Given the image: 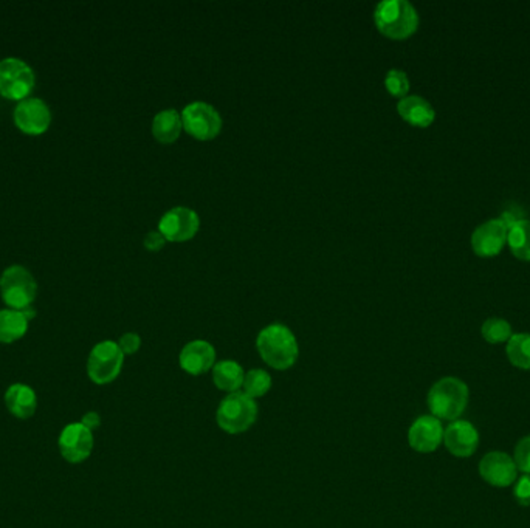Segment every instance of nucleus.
<instances>
[{"label":"nucleus","mask_w":530,"mask_h":528,"mask_svg":"<svg viewBox=\"0 0 530 528\" xmlns=\"http://www.w3.org/2000/svg\"><path fill=\"white\" fill-rule=\"evenodd\" d=\"M257 347L264 363L276 371L290 369L299 357L298 341L292 330L280 322L270 324L259 332Z\"/></svg>","instance_id":"1"},{"label":"nucleus","mask_w":530,"mask_h":528,"mask_svg":"<svg viewBox=\"0 0 530 528\" xmlns=\"http://www.w3.org/2000/svg\"><path fill=\"white\" fill-rule=\"evenodd\" d=\"M374 22L384 36L405 41L419 28V14L407 0H384L374 10Z\"/></svg>","instance_id":"2"},{"label":"nucleus","mask_w":530,"mask_h":528,"mask_svg":"<svg viewBox=\"0 0 530 528\" xmlns=\"http://www.w3.org/2000/svg\"><path fill=\"white\" fill-rule=\"evenodd\" d=\"M469 386L456 377L440 378L428 392L427 403L433 417L447 422L459 420L469 405Z\"/></svg>","instance_id":"3"},{"label":"nucleus","mask_w":530,"mask_h":528,"mask_svg":"<svg viewBox=\"0 0 530 528\" xmlns=\"http://www.w3.org/2000/svg\"><path fill=\"white\" fill-rule=\"evenodd\" d=\"M257 414L259 407L257 401L244 392H234L222 400L216 420L220 429L226 434H242L257 423Z\"/></svg>","instance_id":"4"},{"label":"nucleus","mask_w":530,"mask_h":528,"mask_svg":"<svg viewBox=\"0 0 530 528\" xmlns=\"http://www.w3.org/2000/svg\"><path fill=\"white\" fill-rule=\"evenodd\" d=\"M37 282L28 268L12 265L0 276V296L8 309L24 310L36 299Z\"/></svg>","instance_id":"5"},{"label":"nucleus","mask_w":530,"mask_h":528,"mask_svg":"<svg viewBox=\"0 0 530 528\" xmlns=\"http://www.w3.org/2000/svg\"><path fill=\"white\" fill-rule=\"evenodd\" d=\"M36 84V75L27 62L19 58L0 61V95L10 101H24L30 98Z\"/></svg>","instance_id":"6"},{"label":"nucleus","mask_w":530,"mask_h":528,"mask_svg":"<svg viewBox=\"0 0 530 528\" xmlns=\"http://www.w3.org/2000/svg\"><path fill=\"white\" fill-rule=\"evenodd\" d=\"M124 353L115 341H101L93 347L87 359V375L95 384H109L120 375Z\"/></svg>","instance_id":"7"},{"label":"nucleus","mask_w":530,"mask_h":528,"mask_svg":"<svg viewBox=\"0 0 530 528\" xmlns=\"http://www.w3.org/2000/svg\"><path fill=\"white\" fill-rule=\"evenodd\" d=\"M183 129L195 140H214L222 130V118L211 104L194 101L182 110Z\"/></svg>","instance_id":"8"},{"label":"nucleus","mask_w":530,"mask_h":528,"mask_svg":"<svg viewBox=\"0 0 530 528\" xmlns=\"http://www.w3.org/2000/svg\"><path fill=\"white\" fill-rule=\"evenodd\" d=\"M12 120L20 132L37 137L49 130L51 110L41 98H27L16 106Z\"/></svg>","instance_id":"9"},{"label":"nucleus","mask_w":530,"mask_h":528,"mask_svg":"<svg viewBox=\"0 0 530 528\" xmlns=\"http://www.w3.org/2000/svg\"><path fill=\"white\" fill-rule=\"evenodd\" d=\"M199 228L201 217L191 208H172L159 222L160 232L170 242H186L197 234Z\"/></svg>","instance_id":"10"},{"label":"nucleus","mask_w":530,"mask_h":528,"mask_svg":"<svg viewBox=\"0 0 530 528\" xmlns=\"http://www.w3.org/2000/svg\"><path fill=\"white\" fill-rule=\"evenodd\" d=\"M479 476L488 485L506 488L518 479V468L506 453L490 451L479 461Z\"/></svg>","instance_id":"11"},{"label":"nucleus","mask_w":530,"mask_h":528,"mask_svg":"<svg viewBox=\"0 0 530 528\" xmlns=\"http://www.w3.org/2000/svg\"><path fill=\"white\" fill-rule=\"evenodd\" d=\"M93 450V432L78 423H70L62 429L59 436V451L70 463H81L89 459Z\"/></svg>","instance_id":"12"},{"label":"nucleus","mask_w":530,"mask_h":528,"mask_svg":"<svg viewBox=\"0 0 530 528\" xmlns=\"http://www.w3.org/2000/svg\"><path fill=\"white\" fill-rule=\"evenodd\" d=\"M470 243L476 256L494 257L506 247L507 228L500 219L487 220L473 231Z\"/></svg>","instance_id":"13"},{"label":"nucleus","mask_w":530,"mask_h":528,"mask_svg":"<svg viewBox=\"0 0 530 528\" xmlns=\"http://www.w3.org/2000/svg\"><path fill=\"white\" fill-rule=\"evenodd\" d=\"M444 426L433 415H422L415 420L408 431V444L413 450L428 454L439 448L444 442Z\"/></svg>","instance_id":"14"},{"label":"nucleus","mask_w":530,"mask_h":528,"mask_svg":"<svg viewBox=\"0 0 530 528\" xmlns=\"http://www.w3.org/2000/svg\"><path fill=\"white\" fill-rule=\"evenodd\" d=\"M444 444L450 454L465 459L475 454L478 450L479 432L467 420H455L445 428Z\"/></svg>","instance_id":"15"},{"label":"nucleus","mask_w":530,"mask_h":528,"mask_svg":"<svg viewBox=\"0 0 530 528\" xmlns=\"http://www.w3.org/2000/svg\"><path fill=\"white\" fill-rule=\"evenodd\" d=\"M178 363L189 375H202L213 371L216 365V349L208 341L195 340L183 347L178 355Z\"/></svg>","instance_id":"16"},{"label":"nucleus","mask_w":530,"mask_h":528,"mask_svg":"<svg viewBox=\"0 0 530 528\" xmlns=\"http://www.w3.org/2000/svg\"><path fill=\"white\" fill-rule=\"evenodd\" d=\"M397 112L403 122L415 128H430L436 120V110L425 98L419 95H408L397 103Z\"/></svg>","instance_id":"17"},{"label":"nucleus","mask_w":530,"mask_h":528,"mask_svg":"<svg viewBox=\"0 0 530 528\" xmlns=\"http://www.w3.org/2000/svg\"><path fill=\"white\" fill-rule=\"evenodd\" d=\"M5 405L16 419H30L37 409L36 392L27 384L16 382L6 389Z\"/></svg>","instance_id":"18"},{"label":"nucleus","mask_w":530,"mask_h":528,"mask_svg":"<svg viewBox=\"0 0 530 528\" xmlns=\"http://www.w3.org/2000/svg\"><path fill=\"white\" fill-rule=\"evenodd\" d=\"M245 372L242 366L233 361V359H224L216 363L213 367V382L216 388L234 394L239 392V389L244 384Z\"/></svg>","instance_id":"19"},{"label":"nucleus","mask_w":530,"mask_h":528,"mask_svg":"<svg viewBox=\"0 0 530 528\" xmlns=\"http://www.w3.org/2000/svg\"><path fill=\"white\" fill-rule=\"evenodd\" d=\"M182 115L176 109H165L154 116L153 135L163 145H171L182 134Z\"/></svg>","instance_id":"20"},{"label":"nucleus","mask_w":530,"mask_h":528,"mask_svg":"<svg viewBox=\"0 0 530 528\" xmlns=\"http://www.w3.org/2000/svg\"><path fill=\"white\" fill-rule=\"evenodd\" d=\"M27 316L19 310H0V344H12L28 332Z\"/></svg>","instance_id":"21"},{"label":"nucleus","mask_w":530,"mask_h":528,"mask_svg":"<svg viewBox=\"0 0 530 528\" xmlns=\"http://www.w3.org/2000/svg\"><path fill=\"white\" fill-rule=\"evenodd\" d=\"M507 245L517 259L530 262V220H519L507 231Z\"/></svg>","instance_id":"22"},{"label":"nucleus","mask_w":530,"mask_h":528,"mask_svg":"<svg viewBox=\"0 0 530 528\" xmlns=\"http://www.w3.org/2000/svg\"><path fill=\"white\" fill-rule=\"evenodd\" d=\"M506 353L515 367L530 371V334H513L507 341Z\"/></svg>","instance_id":"23"},{"label":"nucleus","mask_w":530,"mask_h":528,"mask_svg":"<svg viewBox=\"0 0 530 528\" xmlns=\"http://www.w3.org/2000/svg\"><path fill=\"white\" fill-rule=\"evenodd\" d=\"M481 335L488 344H502L512 338V326L502 318H488L482 324Z\"/></svg>","instance_id":"24"},{"label":"nucleus","mask_w":530,"mask_h":528,"mask_svg":"<svg viewBox=\"0 0 530 528\" xmlns=\"http://www.w3.org/2000/svg\"><path fill=\"white\" fill-rule=\"evenodd\" d=\"M242 389H244L245 395H249L250 398L257 400V398L267 395L268 390L272 389V377L264 369H253V371L245 374Z\"/></svg>","instance_id":"25"},{"label":"nucleus","mask_w":530,"mask_h":528,"mask_svg":"<svg viewBox=\"0 0 530 528\" xmlns=\"http://www.w3.org/2000/svg\"><path fill=\"white\" fill-rule=\"evenodd\" d=\"M384 87L392 97L400 98V99L408 97V75L405 74L403 70H399V68H391L390 72L384 76Z\"/></svg>","instance_id":"26"},{"label":"nucleus","mask_w":530,"mask_h":528,"mask_svg":"<svg viewBox=\"0 0 530 528\" xmlns=\"http://www.w3.org/2000/svg\"><path fill=\"white\" fill-rule=\"evenodd\" d=\"M513 461L523 474H530V436L521 438L513 453Z\"/></svg>","instance_id":"27"},{"label":"nucleus","mask_w":530,"mask_h":528,"mask_svg":"<svg viewBox=\"0 0 530 528\" xmlns=\"http://www.w3.org/2000/svg\"><path fill=\"white\" fill-rule=\"evenodd\" d=\"M513 498L521 507H530V474H523L517 479Z\"/></svg>","instance_id":"28"},{"label":"nucleus","mask_w":530,"mask_h":528,"mask_svg":"<svg viewBox=\"0 0 530 528\" xmlns=\"http://www.w3.org/2000/svg\"><path fill=\"white\" fill-rule=\"evenodd\" d=\"M118 346H120L124 355H134V353L140 351L141 338L134 332H129V334L123 335L120 341H118Z\"/></svg>","instance_id":"29"},{"label":"nucleus","mask_w":530,"mask_h":528,"mask_svg":"<svg viewBox=\"0 0 530 528\" xmlns=\"http://www.w3.org/2000/svg\"><path fill=\"white\" fill-rule=\"evenodd\" d=\"M165 243L166 239L160 231H149L143 240V245L147 251H160Z\"/></svg>","instance_id":"30"},{"label":"nucleus","mask_w":530,"mask_h":528,"mask_svg":"<svg viewBox=\"0 0 530 528\" xmlns=\"http://www.w3.org/2000/svg\"><path fill=\"white\" fill-rule=\"evenodd\" d=\"M81 423L89 428L91 432L93 429H97L101 425V419H99V414L98 413H87L84 414V417L81 420Z\"/></svg>","instance_id":"31"}]
</instances>
